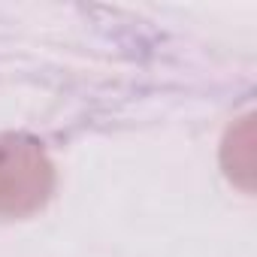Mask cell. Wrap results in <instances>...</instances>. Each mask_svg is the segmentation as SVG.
Instances as JSON below:
<instances>
[{
	"label": "cell",
	"mask_w": 257,
	"mask_h": 257,
	"mask_svg": "<svg viewBox=\"0 0 257 257\" xmlns=\"http://www.w3.org/2000/svg\"><path fill=\"white\" fill-rule=\"evenodd\" d=\"M55 194V164L25 134H0V218L37 215Z\"/></svg>",
	"instance_id": "obj_1"
}]
</instances>
